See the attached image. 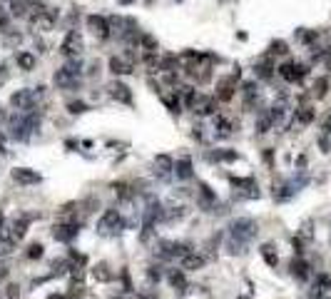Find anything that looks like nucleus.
Here are the masks:
<instances>
[{
    "mask_svg": "<svg viewBox=\"0 0 331 299\" xmlns=\"http://www.w3.org/2000/svg\"><path fill=\"white\" fill-rule=\"evenodd\" d=\"M8 122H10L8 135L18 142H28L35 130H40V112H35V107L32 110H18Z\"/></svg>",
    "mask_w": 331,
    "mask_h": 299,
    "instance_id": "nucleus-1",
    "label": "nucleus"
},
{
    "mask_svg": "<svg viewBox=\"0 0 331 299\" xmlns=\"http://www.w3.org/2000/svg\"><path fill=\"white\" fill-rule=\"evenodd\" d=\"M122 227H125V219L120 217L117 209H105L102 217L97 219V232L102 237H115L122 232Z\"/></svg>",
    "mask_w": 331,
    "mask_h": 299,
    "instance_id": "nucleus-2",
    "label": "nucleus"
},
{
    "mask_svg": "<svg viewBox=\"0 0 331 299\" xmlns=\"http://www.w3.org/2000/svg\"><path fill=\"white\" fill-rule=\"evenodd\" d=\"M229 237L237 239V242L249 244V242L256 237V222H254L251 217H237V219L229 224Z\"/></svg>",
    "mask_w": 331,
    "mask_h": 299,
    "instance_id": "nucleus-3",
    "label": "nucleus"
},
{
    "mask_svg": "<svg viewBox=\"0 0 331 299\" xmlns=\"http://www.w3.org/2000/svg\"><path fill=\"white\" fill-rule=\"evenodd\" d=\"M45 92V88H25V90H18L10 95V105L15 110H32L35 105H38V97Z\"/></svg>",
    "mask_w": 331,
    "mask_h": 299,
    "instance_id": "nucleus-4",
    "label": "nucleus"
},
{
    "mask_svg": "<svg viewBox=\"0 0 331 299\" xmlns=\"http://www.w3.org/2000/svg\"><path fill=\"white\" fill-rule=\"evenodd\" d=\"M85 50V43H83V37L78 30H67L65 35V40L60 43V55L62 58H80Z\"/></svg>",
    "mask_w": 331,
    "mask_h": 299,
    "instance_id": "nucleus-5",
    "label": "nucleus"
},
{
    "mask_svg": "<svg viewBox=\"0 0 331 299\" xmlns=\"http://www.w3.org/2000/svg\"><path fill=\"white\" fill-rule=\"evenodd\" d=\"M53 83H55V88H57V90H80V85H83V83H80V75L70 72L67 67L55 70Z\"/></svg>",
    "mask_w": 331,
    "mask_h": 299,
    "instance_id": "nucleus-6",
    "label": "nucleus"
},
{
    "mask_svg": "<svg viewBox=\"0 0 331 299\" xmlns=\"http://www.w3.org/2000/svg\"><path fill=\"white\" fill-rule=\"evenodd\" d=\"M85 23H87V30L97 37V40H110V35H112V28H110V20H107V18L92 13V15L85 18Z\"/></svg>",
    "mask_w": 331,
    "mask_h": 299,
    "instance_id": "nucleus-7",
    "label": "nucleus"
},
{
    "mask_svg": "<svg viewBox=\"0 0 331 299\" xmlns=\"http://www.w3.org/2000/svg\"><path fill=\"white\" fill-rule=\"evenodd\" d=\"M80 235V224L78 222H67V219H62V222H57L55 227H53V239L55 242H72Z\"/></svg>",
    "mask_w": 331,
    "mask_h": 299,
    "instance_id": "nucleus-8",
    "label": "nucleus"
},
{
    "mask_svg": "<svg viewBox=\"0 0 331 299\" xmlns=\"http://www.w3.org/2000/svg\"><path fill=\"white\" fill-rule=\"evenodd\" d=\"M217 97L214 95H202V92H197V97H194V102H192V107L190 110H194L197 115H202V118H207V115H214L217 112Z\"/></svg>",
    "mask_w": 331,
    "mask_h": 299,
    "instance_id": "nucleus-9",
    "label": "nucleus"
},
{
    "mask_svg": "<svg viewBox=\"0 0 331 299\" xmlns=\"http://www.w3.org/2000/svg\"><path fill=\"white\" fill-rule=\"evenodd\" d=\"M107 90H110V97H112L115 102H120V105H132L135 102L132 90L125 83H120V80H112V83L107 85Z\"/></svg>",
    "mask_w": 331,
    "mask_h": 299,
    "instance_id": "nucleus-10",
    "label": "nucleus"
},
{
    "mask_svg": "<svg viewBox=\"0 0 331 299\" xmlns=\"http://www.w3.org/2000/svg\"><path fill=\"white\" fill-rule=\"evenodd\" d=\"M13 179L18 182V184H38V182H43V177H40V172H35V170H30V167H15L13 170Z\"/></svg>",
    "mask_w": 331,
    "mask_h": 299,
    "instance_id": "nucleus-11",
    "label": "nucleus"
},
{
    "mask_svg": "<svg viewBox=\"0 0 331 299\" xmlns=\"http://www.w3.org/2000/svg\"><path fill=\"white\" fill-rule=\"evenodd\" d=\"M155 175L160 179H169L174 175V160L169 155H157L155 157Z\"/></svg>",
    "mask_w": 331,
    "mask_h": 299,
    "instance_id": "nucleus-12",
    "label": "nucleus"
},
{
    "mask_svg": "<svg viewBox=\"0 0 331 299\" xmlns=\"http://www.w3.org/2000/svg\"><path fill=\"white\" fill-rule=\"evenodd\" d=\"M179 265H182V269L194 272V269H202V267H204V257L197 254V252H187L185 257L179 259Z\"/></svg>",
    "mask_w": 331,
    "mask_h": 299,
    "instance_id": "nucleus-13",
    "label": "nucleus"
},
{
    "mask_svg": "<svg viewBox=\"0 0 331 299\" xmlns=\"http://www.w3.org/2000/svg\"><path fill=\"white\" fill-rule=\"evenodd\" d=\"M232 132H234V125H232V120H227L224 115H214V135H217L219 140L229 137Z\"/></svg>",
    "mask_w": 331,
    "mask_h": 299,
    "instance_id": "nucleus-14",
    "label": "nucleus"
},
{
    "mask_svg": "<svg viewBox=\"0 0 331 299\" xmlns=\"http://www.w3.org/2000/svg\"><path fill=\"white\" fill-rule=\"evenodd\" d=\"M107 67H110V72H112V75H130L135 65H130L125 58L112 55V58H110V62H107Z\"/></svg>",
    "mask_w": 331,
    "mask_h": 299,
    "instance_id": "nucleus-15",
    "label": "nucleus"
},
{
    "mask_svg": "<svg viewBox=\"0 0 331 299\" xmlns=\"http://www.w3.org/2000/svg\"><path fill=\"white\" fill-rule=\"evenodd\" d=\"M174 175H177V179H192V175H194L192 160H190V157H179V160L174 162Z\"/></svg>",
    "mask_w": 331,
    "mask_h": 299,
    "instance_id": "nucleus-16",
    "label": "nucleus"
},
{
    "mask_svg": "<svg viewBox=\"0 0 331 299\" xmlns=\"http://www.w3.org/2000/svg\"><path fill=\"white\" fill-rule=\"evenodd\" d=\"M15 62H18V67H20V70L30 72V70L35 67V62H38V58H35L30 50H20V53L15 55Z\"/></svg>",
    "mask_w": 331,
    "mask_h": 299,
    "instance_id": "nucleus-17",
    "label": "nucleus"
},
{
    "mask_svg": "<svg viewBox=\"0 0 331 299\" xmlns=\"http://www.w3.org/2000/svg\"><path fill=\"white\" fill-rule=\"evenodd\" d=\"M274 70H276V67L272 65V60H269V58L254 65V75H256V78H259V80H269L272 75H274Z\"/></svg>",
    "mask_w": 331,
    "mask_h": 299,
    "instance_id": "nucleus-18",
    "label": "nucleus"
},
{
    "mask_svg": "<svg viewBox=\"0 0 331 299\" xmlns=\"http://www.w3.org/2000/svg\"><path fill=\"white\" fill-rule=\"evenodd\" d=\"M242 92H244V105H254L256 100H259V85H256V80L244 83L242 85Z\"/></svg>",
    "mask_w": 331,
    "mask_h": 299,
    "instance_id": "nucleus-19",
    "label": "nucleus"
},
{
    "mask_svg": "<svg viewBox=\"0 0 331 299\" xmlns=\"http://www.w3.org/2000/svg\"><path fill=\"white\" fill-rule=\"evenodd\" d=\"M314 118H316V110H314L311 105H302V107H297V122H299V125H311V122H314Z\"/></svg>",
    "mask_w": 331,
    "mask_h": 299,
    "instance_id": "nucleus-20",
    "label": "nucleus"
},
{
    "mask_svg": "<svg viewBox=\"0 0 331 299\" xmlns=\"http://www.w3.org/2000/svg\"><path fill=\"white\" fill-rule=\"evenodd\" d=\"M199 205H204V207L217 205V195L212 192V187L207 182H199Z\"/></svg>",
    "mask_w": 331,
    "mask_h": 299,
    "instance_id": "nucleus-21",
    "label": "nucleus"
},
{
    "mask_svg": "<svg viewBox=\"0 0 331 299\" xmlns=\"http://www.w3.org/2000/svg\"><path fill=\"white\" fill-rule=\"evenodd\" d=\"M167 279H169V284H172L174 289H179V292L187 289V279H185V272H182V269H169Z\"/></svg>",
    "mask_w": 331,
    "mask_h": 299,
    "instance_id": "nucleus-22",
    "label": "nucleus"
},
{
    "mask_svg": "<svg viewBox=\"0 0 331 299\" xmlns=\"http://www.w3.org/2000/svg\"><path fill=\"white\" fill-rule=\"evenodd\" d=\"M291 274L294 277H297V279H309V265H306V262L304 259H294L291 262Z\"/></svg>",
    "mask_w": 331,
    "mask_h": 299,
    "instance_id": "nucleus-23",
    "label": "nucleus"
},
{
    "mask_svg": "<svg viewBox=\"0 0 331 299\" xmlns=\"http://www.w3.org/2000/svg\"><path fill=\"white\" fill-rule=\"evenodd\" d=\"M137 48L144 50V53H157V40L150 32H139V45Z\"/></svg>",
    "mask_w": 331,
    "mask_h": 299,
    "instance_id": "nucleus-24",
    "label": "nucleus"
},
{
    "mask_svg": "<svg viewBox=\"0 0 331 299\" xmlns=\"http://www.w3.org/2000/svg\"><path fill=\"white\" fill-rule=\"evenodd\" d=\"M162 102L169 107V112H172V115H179V112H182V100H179L177 90H174L172 95H165V97H162Z\"/></svg>",
    "mask_w": 331,
    "mask_h": 299,
    "instance_id": "nucleus-25",
    "label": "nucleus"
},
{
    "mask_svg": "<svg viewBox=\"0 0 331 299\" xmlns=\"http://www.w3.org/2000/svg\"><path fill=\"white\" fill-rule=\"evenodd\" d=\"M209 160L212 162H234L237 160V152H234V150H217V152L209 155Z\"/></svg>",
    "mask_w": 331,
    "mask_h": 299,
    "instance_id": "nucleus-26",
    "label": "nucleus"
},
{
    "mask_svg": "<svg viewBox=\"0 0 331 299\" xmlns=\"http://www.w3.org/2000/svg\"><path fill=\"white\" fill-rule=\"evenodd\" d=\"M187 212H185V207H169V209H162V219L165 222H174V219H182Z\"/></svg>",
    "mask_w": 331,
    "mask_h": 299,
    "instance_id": "nucleus-27",
    "label": "nucleus"
},
{
    "mask_svg": "<svg viewBox=\"0 0 331 299\" xmlns=\"http://www.w3.org/2000/svg\"><path fill=\"white\" fill-rule=\"evenodd\" d=\"M256 132L259 135H264V132H269L272 127H274V122H272V118H269V112H264V115H259V120H256Z\"/></svg>",
    "mask_w": 331,
    "mask_h": 299,
    "instance_id": "nucleus-28",
    "label": "nucleus"
},
{
    "mask_svg": "<svg viewBox=\"0 0 331 299\" xmlns=\"http://www.w3.org/2000/svg\"><path fill=\"white\" fill-rule=\"evenodd\" d=\"M329 289H331V277H329V274H319L316 282H314V292H316V294H324V292H329Z\"/></svg>",
    "mask_w": 331,
    "mask_h": 299,
    "instance_id": "nucleus-29",
    "label": "nucleus"
},
{
    "mask_svg": "<svg viewBox=\"0 0 331 299\" xmlns=\"http://www.w3.org/2000/svg\"><path fill=\"white\" fill-rule=\"evenodd\" d=\"M262 257L267 259L269 267H276V265H279V257L274 254V247H272V244H264V247H262Z\"/></svg>",
    "mask_w": 331,
    "mask_h": 299,
    "instance_id": "nucleus-30",
    "label": "nucleus"
},
{
    "mask_svg": "<svg viewBox=\"0 0 331 299\" xmlns=\"http://www.w3.org/2000/svg\"><path fill=\"white\" fill-rule=\"evenodd\" d=\"M92 274H95L97 282H110V279H112V272L107 269V265H97V267L92 269Z\"/></svg>",
    "mask_w": 331,
    "mask_h": 299,
    "instance_id": "nucleus-31",
    "label": "nucleus"
},
{
    "mask_svg": "<svg viewBox=\"0 0 331 299\" xmlns=\"http://www.w3.org/2000/svg\"><path fill=\"white\" fill-rule=\"evenodd\" d=\"M67 112L70 115H83V112H87V105L83 100H72V102H67Z\"/></svg>",
    "mask_w": 331,
    "mask_h": 299,
    "instance_id": "nucleus-32",
    "label": "nucleus"
},
{
    "mask_svg": "<svg viewBox=\"0 0 331 299\" xmlns=\"http://www.w3.org/2000/svg\"><path fill=\"white\" fill-rule=\"evenodd\" d=\"M286 53H289V45L284 40H274L269 45V55H286Z\"/></svg>",
    "mask_w": 331,
    "mask_h": 299,
    "instance_id": "nucleus-33",
    "label": "nucleus"
},
{
    "mask_svg": "<svg viewBox=\"0 0 331 299\" xmlns=\"http://www.w3.org/2000/svg\"><path fill=\"white\" fill-rule=\"evenodd\" d=\"M297 37H299V40H302L304 45H309V43H314L316 37H319V32H316V30H299V32H297Z\"/></svg>",
    "mask_w": 331,
    "mask_h": 299,
    "instance_id": "nucleus-34",
    "label": "nucleus"
},
{
    "mask_svg": "<svg viewBox=\"0 0 331 299\" xmlns=\"http://www.w3.org/2000/svg\"><path fill=\"white\" fill-rule=\"evenodd\" d=\"M326 92H329V80H326V78H319V80L314 83V95H316V97H324Z\"/></svg>",
    "mask_w": 331,
    "mask_h": 299,
    "instance_id": "nucleus-35",
    "label": "nucleus"
},
{
    "mask_svg": "<svg viewBox=\"0 0 331 299\" xmlns=\"http://www.w3.org/2000/svg\"><path fill=\"white\" fill-rule=\"evenodd\" d=\"M43 254H45V247H43V244H38V242L28 247V259H40Z\"/></svg>",
    "mask_w": 331,
    "mask_h": 299,
    "instance_id": "nucleus-36",
    "label": "nucleus"
},
{
    "mask_svg": "<svg viewBox=\"0 0 331 299\" xmlns=\"http://www.w3.org/2000/svg\"><path fill=\"white\" fill-rule=\"evenodd\" d=\"M10 18H13L10 13H5L3 8H0V32H5V35L10 32Z\"/></svg>",
    "mask_w": 331,
    "mask_h": 299,
    "instance_id": "nucleus-37",
    "label": "nucleus"
},
{
    "mask_svg": "<svg viewBox=\"0 0 331 299\" xmlns=\"http://www.w3.org/2000/svg\"><path fill=\"white\" fill-rule=\"evenodd\" d=\"M8 78H10V72H8V67H5V65H0V88H3V85L8 83Z\"/></svg>",
    "mask_w": 331,
    "mask_h": 299,
    "instance_id": "nucleus-38",
    "label": "nucleus"
},
{
    "mask_svg": "<svg viewBox=\"0 0 331 299\" xmlns=\"http://www.w3.org/2000/svg\"><path fill=\"white\" fill-rule=\"evenodd\" d=\"M18 294H20V287H18V284H10V287H8V299H15Z\"/></svg>",
    "mask_w": 331,
    "mask_h": 299,
    "instance_id": "nucleus-39",
    "label": "nucleus"
},
{
    "mask_svg": "<svg viewBox=\"0 0 331 299\" xmlns=\"http://www.w3.org/2000/svg\"><path fill=\"white\" fill-rule=\"evenodd\" d=\"M147 274H150V279H152V282L162 277V272H160V267H150V272H147Z\"/></svg>",
    "mask_w": 331,
    "mask_h": 299,
    "instance_id": "nucleus-40",
    "label": "nucleus"
},
{
    "mask_svg": "<svg viewBox=\"0 0 331 299\" xmlns=\"http://www.w3.org/2000/svg\"><path fill=\"white\" fill-rule=\"evenodd\" d=\"M8 152H10V150L5 147V135L0 132V155H8Z\"/></svg>",
    "mask_w": 331,
    "mask_h": 299,
    "instance_id": "nucleus-41",
    "label": "nucleus"
},
{
    "mask_svg": "<svg viewBox=\"0 0 331 299\" xmlns=\"http://www.w3.org/2000/svg\"><path fill=\"white\" fill-rule=\"evenodd\" d=\"M48 299H75V294H50Z\"/></svg>",
    "mask_w": 331,
    "mask_h": 299,
    "instance_id": "nucleus-42",
    "label": "nucleus"
},
{
    "mask_svg": "<svg viewBox=\"0 0 331 299\" xmlns=\"http://www.w3.org/2000/svg\"><path fill=\"white\" fill-rule=\"evenodd\" d=\"M319 145H321L324 152H329V147H331V145H329V140H326V137H321V140H319Z\"/></svg>",
    "mask_w": 331,
    "mask_h": 299,
    "instance_id": "nucleus-43",
    "label": "nucleus"
},
{
    "mask_svg": "<svg viewBox=\"0 0 331 299\" xmlns=\"http://www.w3.org/2000/svg\"><path fill=\"white\" fill-rule=\"evenodd\" d=\"M65 147H67V150H72V147H78V142H75V140H67V142H65Z\"/></svg>",
    "mask_w": 331,
    "mask_h": 299,
    "instance_id": "nucleus-44",
    "label": "nucleus"
},
{
    "mask_svg": "<svg viewBox=\"0 0 331 299\" xmlns=\"http://www.w3.org/2000/svg\"><path fill=\"white\" fill-rule=\"evenodd\" d=\"M5 120H8V115L3 112V107H0V122H5Z\"/></svg>",
    "mask_w": 331,
    "mask_h": 299,
    "instance_id": "nucleus-45",
    "label": "nucleus"
},
{
    "mask_svg": "<svg viewBox=\"0 0 331 299\" xmlns=\"http://www.w3.org/2000/svg\"><path fill=\"white\" fill-rule=\"evenodd\" d=\"M3 224H5V217H3V212H0V227H3Z\"/></svg>",
    "mask_w": 331,
    "mask_h": 299,
    "instance_id": "nucleus-46",
    "label": "nucleus"
},
{
    "mask_svg": "<svg viewBox=\"0 0 331 299\" xmlns=\"http://www.w3.org/2000/svg\"><path fill=\"white\" fill-rule=\"evenodd\" d=\"M120 3H122V5H130V3H135V0H120Z\"/></svg>",
    "mask_w": 331,
    "mask_h": 299,
    "instance_id": "nucleus-47",
    "label": "nucleus"
},
{
    "mask_svg": "<svg viewBox=\"0 0 331 299\" xmlns=\"http://www.w3.org/2000/svg\"><path fill=\"white\" fill-rule=\"evenodd\" d=\"M0 8H3V0H0Z\"/></svg>",
    "mask_w": 331,
    "mask_h": 299,
    "instance_id": "nucleus-48",
    "label": "nucleus"
},
{
    "mask_svg": "<svg viewBox=\"0 0 331 299\" xmlns=\"http://www.w3.org/2000/svg\"><path fill=\"white\" fill-rule=\"evenodd\" d=\"M239 299H244V297H239Z\"/></svg>",
    "mask_w": 331,
    "mask_h": 299,
    "instance_id": "nucleus-49",
    "label": "nucleus"
}]
</instances>
